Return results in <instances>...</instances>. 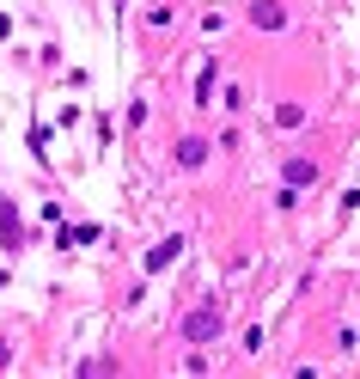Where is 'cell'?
Returning <instances> with one entry per match:
<instances>
[{
    "mask_svg": "<svg viewBox=\"0 0 360 379\" xmlns=\"http://www.w3.org/2000/svg\"><path fill=\"white\" fill-rule=\"evenodd\" d=\"M220 324H226L220 306H202V312H190V319H183V336H190V343H208V336H220Z\"/></svg>",
    "mask_w": 360,
    "mask_h": 379,
    "instance_id": "obj_1",
    "label": "cell"
},
{
    "mask_svg": "<svg viewBox=\"0 0 360 379\" xmlns=\"http://www.w3.org/2000/svg\"><path fill=\"white\" fill-rule=\"evenodd\" d=\"M251 18H256L263 31H281V25H287V13L275 6V0H256V6H251Z\"/></svg>",
    "mask_w": 360,
    "mask_h": 379,
    "instance_id": "obj_2",
    "label": "cell"
},
{
    "mask_svg": "<svg viewBox=\"0 0 360 379\" xmlns=\"http://www.w3.org/2000/svg\"><path fill=\"white\" fill-rule=\"evenodd\" d=\"M178 251H183V239H165V245H153V251H147V275H159L171 257H178Z\"/></svg>",
    "mask_w": 360,
    "mask_h": 379,
    "instance_id": "obj_3",
    "label": "cell"
},
{
    "mask_svg": "<svg viewBox=\"0 0 360 379\" xmlns=\"http://www.w3.org/2000/svg\"><path fill=\"white\" fill-rule=\"evenodd\" d=\"M214 74H220V68L208 61V68H202V80H195V105H202V110H208V98H214Z\"/></svg>",
    "mask_w": 360,
    "mask_h": 379,
    "instance_id": "obj_4",
    "label": "cell"
},
{
    "mask_svg": "<svg viewBox=\"0 0 360 379\" xmlns=\"http://www.w3.org/2000/svg\"><path fill=\"white\" fill-rule=\"evenodd\" d=\"M202 159H208V147H202V141H183V147H178V166H202Z\"/></svg>",
    "mask_w": 360,
    "mask_h": 379,
    "instance_id": "obj_5",
    "label": "cell"
},
{
    "mask_svg": "<svg viewBox=\"0 0 360 379\" xmlns=\"http://www.w3.org/2000/svg\"><path fill=\"white\" fill-rule=\"evenodd\" d=\"M312 178H317V171L305 166V159H287V183H312Z\"/></svg>",
    "mask_w": 360,
    "mask_h": 379,
    "instance_id": "obj_6",
    "label": "cell"
},
{
    "mask_svg": "<svg viewBox=\"0 0 360 379\" xmlns=\"http://www.w3.org/2000/svg\"><path fill=\"white\" fill-rule=\"evenodd\" d=\"M275 122H281V129H300L305 110H300V105H281V110H275Z\"/></svg>",
    "mask_w": 360,
    "mask_h": 379,
    "instance_id": "obj_7",
    "label": "cell"
}]
</instances>
